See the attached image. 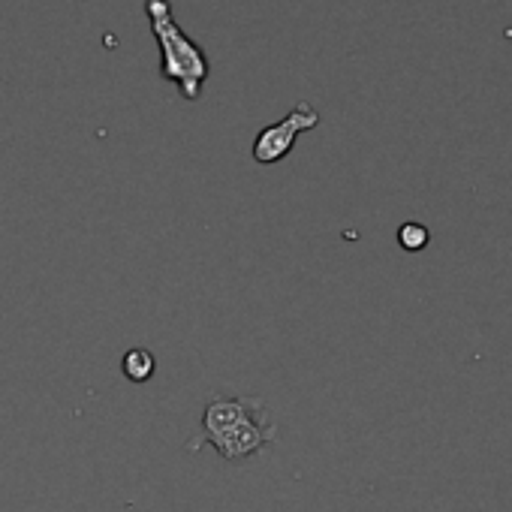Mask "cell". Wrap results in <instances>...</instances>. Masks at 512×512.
Instances as JSON below:
<instances>
[{"label":"cell","mask_w":512,"mask_h":512,"mask_svg":"<svg viewBox=\"0 0 512 512\" xmlns=\"http://www.w3.org/2000/svg\"><path fill=\"white\" fill-rule=\"evenodd\" d=\"M428 241H431L428 226H422V223H416V220H410V223H404V226L398 229V244H401L404 250H410V253L425 250Z\"/></svg>","instance_id":"5"},{"label":"cell","mask_w":512,"mask_h":512,"mask_svg":"<svg viewBox=\"0 0 512 512\" xmlns=\"http://www.w3.org/2000/svg\"><path fill=\"white\" fill-rule=\"evenodd\" d=\"M121 371H124V377L127 380H133V383H145V380H151L154 377V371H157V359H154V353H148V350H130V353H124V359H121Z\"/></svg>","instance_id":"4"},{"label":"cell","mask_w":512,"mask_h":512,"mask_svg":"<svg viewBox=\"0 0 512 512\" xmlns=\"http://www.w3.org/2000/svg\"><path fill=\"white\" fill-rule=\"evenodd\" d=\"M278 425L269 419L263 398H214L202 413V428L196 440L187 443V452L214 446L217 455L229 464H238L275 443Z\"/></svg>","instance_id":"1"},{"label":"cell","mask_w":512,"mask_h":512,"mask_svg":"<svg viewBox=\"0 0 512 512\" xmlns=\"http://www.w3.org/2000/svg\"><path fill=\"white\" fill-rule=\"evenodd\" d=\"M145 16L151 34L160 46V73L166 82H175L184 100H199L202 85L208 79V58L205 52L178 28L172 7L166 0H145Z\"/></svg>","instance_id":"2"},{"label":"cell","mask_w":512,"mask_h":512,"mask_svg":"<svg viewBox=\"0 0 512 512\" xmlns=\"http://www.w3.org/2000/svg\"><path fill=\"white\" fill-rule=\"evenodd\" d=\"M317 124H320V112L311 103L293 106V112H287L278 124H269L266 130H260V136L253 139V160L263 166L281 163L293 151L296 139L305 130H314Z\"/></svg>","instance_id":"3"}]
</instances>
